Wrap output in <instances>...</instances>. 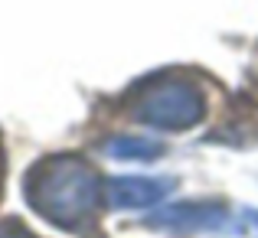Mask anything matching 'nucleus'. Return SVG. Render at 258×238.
Instances as JSON below:
<instances>
[{"mask_svg":"<svg viewBox=\"0 0 258 238\" xmlns=\"http://www.w3.org/2000/svg\"><path fill=\"white\" fill-rule=\"evenodd\" d=\"M26 202L59 228L79 232L95 219L105 199V180L76 153L46 157L26 176Z\"/></svg>","mask_w":258,"mask_h":238,"instance_id":"obj_1","label":"nucleus"},{"mask_svg":"<svg viewBox=\"0 0 258 238\" xmlns=\"http://www.w3.org/2000/svg\"><path fill=\"white\" fill-rule=\"evenodd\" d=\"M131 114L160 131H183L206 118V95L183 75H157L138 88Z\"/></svg>","mask_w":258,"mask_h":238,"instance_id":"obj_2","label":"nucleus"},{"mask_svg":"<svg viewBox=\"0 0 258 238\" xmlns=\"http://www.w3.org/2000/svg\"><path fill=\"white\" fill-rule=\"evenodd\" d=\"M144 228L157 232H176V235H193V232H216L229 225V206L213 199H196V202H167L157 212H151Z\"/></svg>","mask_w":258,"mask_h":238,"instance_id":"obj_3","label":"nucleus"},{"mask_svg":"<svg viewBox=\"0 0 258 238\" xmlns=\"http://www.w3.org/2000/svg\"><path fill=\"white\" fill-rule=\"evenodd\" d=\"M173 180H151V176H118L105 183V202L114 209H144L167 199L173 193Z\"/></svg>","mask_w":258,"mask_h":238,"instance_id":"obj_4","label":"nucleus"},{"mask_svg":"<svg viewBox=\"0 0 258 238\" xmlns=\"http://www.w3.org/2000/svg\"><path fill=\"white\" fill-rule=\"evenodd\" d=\"M105 150L114 160H154L164 153V147L151 137H111L105 144Z\"/></svg>","mask_w":258,"mask_h":238,"instance_id":"obj_5","label":"nucleus"},{"mask_svg":"<svg viewBox=\"0 0 258 238\" xmlns=\"http://www.w3.org/2000/svg\"><path fill=\"white\" fill-rule=\"evenodd\" d=\"M0 238H33L20 222H0Z\"/></svg>","mask_w":258,"mask_h":238,"instance_id":"obj_6","label":"nucleus"},{"mask_svg":"<svg viewBox=\"0 0 258 238\" xmlns=\"http://www.w3.org/2000/svg\"><path fill=\"white\" fill-rule=\"evenodd\" d=\"M242 222H245L248 235H252V238H258V212H255V209H248V212H242Z\"/></svg>","mask_w":258,"mask_h":238,"instance_id":"obj_7","label":"nucleus"},{"mask_svg":"<svg viewBox=\"0 0 258 238\" xmlns=\"http://www.w3.org/2000/svg\"><path fill=\"white\" fill-rule=\"evenodd\" d=\"M0 183H4V150H0Z\"/></svg>","mask_w":258,"mask_h":238,"instance_id":"obj_8","label":"nucleus"}]
</instances>
